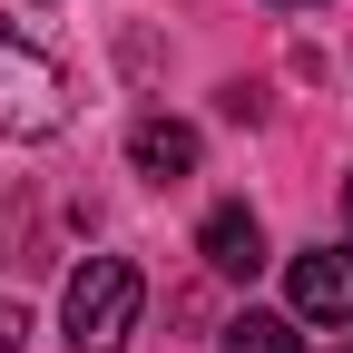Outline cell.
<instances>
[{
  "label": "cell",
  "mask_w": 353,
  "mask_h": 353,
  "mask_svg": "<svg viewBox=\"0 0 353 353\" xmlns=\"http://www.w3.org/2000/svg\"><path fill=\"white\" fill-rule=\"evenodd\" d=\"M138 304H148L138 265H128V255H88L79 275H69V294H59V324H69L79 353H118L128 324H138Z\"/></svg>",
  "instance_id": "cell-1"
},
{
  "label": "cell",
  "mask_w": 353,
  "mask_h": 353,
  "mask_svg": "<svg viewBox=\"0 0 353 353\" xmlns=\"http://www.w3.org/2000/svg\"><path fill=\"white\" fill-rule=\"evenodd\" d=\"M50 128H69V69L0 20V138H50Z\"/></svg>",
  "instance_id": "cell-2"
},
{
  "label": "cell",
  "mask_w": 353,
  "mask_h": 353,
  "mask_svg": "<svg viewBox=\"0 0 353 353\" xmlns=\"http://www.w3.org/2000/svg\"><path fill=\"white\" fill-rule=\"evenodd\" d=\"M285 294L304 324H353V245H314L285 265Z\"/></svg>",
  "instance_id": "cell-3"
},
{
  "label": "cell",
  "mask_w": 353,
  "mask_h": 353,
  "mask_svg": "<svg viewBox=\"0 0 353 353\" xmlns=\"http://www.w3.org/2000/svg\"><path fill=\"white\" fill-rule=\"evenodd\" d=\"M128 167H138L148 187L196 176V128H187V118H138V128H128Z\"/></svg>",
  "instance_id": "cell-4"
},
{
  "label": "cell",
  "mask_w": 353,
  "mask_h": 353,
  "mask_svg": "<svg viewBox=\"0 0 353 353\" xmlns=\"http://www.w3.org/2000/svg\"><path fill=\"white\" fill-rule=\"evenodd\" d=\"M196 255L216 265V275H255V265H265V226H255V206H216L206 226H196Z\"/></svg>",
  "instance_id": "cell-5"
},
{
  "label": "cell",
  "mask_w": 353,
  "mask_h": 353,
  "mask_svg": "<svg viewBox=\"0 0 353 353\" xmlns=\"http://www.w3.org/2000/svg\"><path fill=\"white\" fill-rule=\"evenodd\" d=\"M226 353H304V334H294V314H236Z\"/></svg>",
  "instance_id": "cell-6"
},
{
  "label": "cell",
  "mask_w": 353,
  "mask_h": 353,
  "mask_svg": "<svg viewBox=\"0 0 353 353\" xmlns=\"http://www.w3.org/2000/svg\"><path fill=\"white\" fill-rule=\"evenodd\" d=\"M20 334H30V314H20L10 294H0V353H20Z\"/></svg>",
  "instance_id": "cell-7"
},
{
  "label": "cell",
  "mask_w": 353,
  "mask_h": 353,
  "mask_svg": "<svg viewBox=\"0 0 353 353\" xmlns=\"http://www.w3.org/2000/svg\"><path fill=\"white\" fill-rule=\"evenodd\" d=\"M343 216H353V176H343Z\"/></svg>",
  "instance_id": "cell-8"
}]
</instances>
